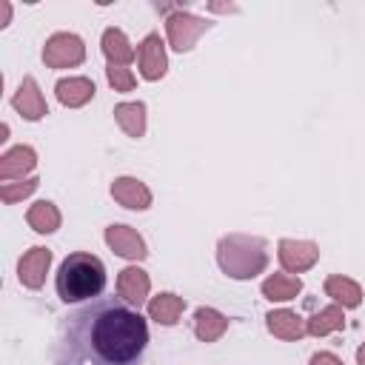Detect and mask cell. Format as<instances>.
Here are the masks:
<instances>
[{
  "instance_id": "1",
  "label": "cell",
  "mask_w": 365,
  "mask_h": 365,
  "mask_svg": "<svg viewBox=\"0 0 365 365\" xmlns=\"http://www.w3.org/2000/svg\"><path fill=\"white\" fill-rule=\"evenodd\" d=\"M145 345L140 311L120 297H97L60 322L54 365H137Z\"/></svg>"
},
{
  "instance_id": "2",
  "label": "cell",
  "mask_w": 365,
  "mask_h": 365,
  "mask_svg": "<svg viewBox=\"0 0 365 365\" xmlns=\"http://www.w3.org/2000/svg\"><path fill=\"white\" fill-rule=\"evenodd\" d=\"M54 285L63 302L94 299L106 288V265L100 257L88 251H74L60 262Z\"/></svg>"
},
{
  "instance_id": "3",
  "label": "cell",
  "mask_w": 365,
  "mask_h": 365,
  "mask_svg": "<svg viewBox=\"0 0 365 365\" xmlns=\"http://www.w3.org/2000/svg\"><path fill=\"white\" fill-rule=\"evenodd\" d=\"M217 262L231 279H254L268 265V245L262 237L225 234L217 242Z\"/></svg>"
},
{
  "instance_id": "4",
  "label": "cell",
  "mask_w": 365,
  "mask_h": 365,
  "mask_svg": "<svg viewBox=\"0 0 365 365\" xmlns=\"http://www.w3.org/2000/svg\"><path fill=\"white\" fill-rule=\"evenodd\" d=\"M208 29H211V20L197 17V14H191V11H182V9H177V11H171V14L165 17L168 43H171V48L180 51V54H182V51H191L194 43L200 40V34L208 31Z\"/></svg>"
},
{
  "instance_id": "5",
  "label": "cell",
  "mask_w": 365,
  "mask_h": 365,
  "mask_svg": "<svg viewBox=\"0 0 365 365\" xmlns=\"http://www.w3.org/2000/svg\"><path fill=\"white\" fill-rule=\"evenodd\" d=\"M86 60V46L71 31H57L43 46V63L48 68H71Z\"/></svg>"
},
{
  "instance_id": "6",
  "label": "cell",
  "mask_w": 365,
  "mask_h": 365,
  "mask_svg": "<svg viewBox=\"0 0 365 365\" xmlns=\"http://www.w3.org/2000/svg\"><path fill=\"white\" fill-rule=\"evenodd\" d=\"M277 257H279V265L288 271V274H302L308 268L317 265L319 259V245L311 242V240H279L277 242Z\"/></svg>"
},
{
  "instance_id": "7",
  "label": "cell",
  "mask_w": 365,
  "mask_h": 365,
  "mask_svg": "<svg viewBox=\"0 0 365 365\" xmlns=\"http://www.w3.org/2000/svg\"><path fill=\"white\" fill-rule=\"evenodd\" d=\"M137 66H140V77L154 83L160 77H165L168 71V57H165V43L160 40V34H145L140 48H137Z\"/></svg>"
},
{
  "instance_id": "8",
  "label": "cell",
  "mask_w": 365,
  "mask_h": 365,
  "mask_svg": "<svg viewBox=\"0 0 365 365\" xmlns=\"http://www.w3.org/2000/svg\"><path fill=\"white\" fill-rule=\"evenodd\" d=\"M106 245H108L114 254H120V257H125V259H134V262L148 257L145 240L137 234V228L123 225V222H114V225L106 228Z\"/></svg>"
},
{
  "instance_id": "9",
  "label": "cell",
  "mask_w": 365,
  "mask_h": 365,
  "mask_svg": "<svg viewBox=\"0 0 365 365\" xmlns=\"http://www.w3.org/2000/svg\"><path fill=\"white\" fill-rule=\"evenodd\" d=\"M11 106L17 108V114L23 117V120H43L46 114H48V106H46V97H43V91H40V86H37V80L31 77V74H26L23 77V83L17 86V91H14V97H11Z\"/></svg>"
},
{
  "instance_id": "10",
  "label": "cell",
  "mask_w": 365,
  "mask_h": 365,
  "mask_svg": "<svg viewBox=\"0 0 365 365\" xmlns=\"http://www.w3.org/2000/svg\"><path fill=\"white\" fill-rule=\"evenodd\" d=\"M48 265H51V251H48V248H43V245L29 248V251L20 257V262H17V279H20V285L37 291V288L46 282Z\"/></svg>"
},
{
  "instance_id": "11",
  "label": "cell",
  "mask_w": 365,
  "mask_h": 365,
  "mask_svg": "<svg viewBox=\"0 0 365 365\" xmlns=\"http://www.w3.org/2000/svg\"><path fill=\"white\" fill-rule=\"evenodd\" d=\"M148 291H151V279H148V274L143 268L128 265V268L120 271V277H117V297L125 299L131 308L140 311V305L148 302Z\"/></svg>"
},
{
  "instance_id": "12",
  "label": "cell",
  "mask_w": 365,
  "mask_h": 365,
  "mask_svg": "<svg viewBox=\"0 0 365 365\" xmlns=\"http://www.w3.org/2000/svg\"><path fill=\"white\" fill-rule=\"evenodd\" d=\"M37 165V151L31 145H14L0 157V180L11 182V180H26V174H31Z\"/></svg>"
},
{
  "instance_id": "13",
  "label": "cell",
  "mask_w": 365,
  "mask_h": 365,
  "mask_svg": "<svg viewBox=\"0 0 365 365\" xmlns=\"http://www.w3.org/2000/svg\"><path fill=\"white\" fill-rule=\"evenodd\" d=\"M111 197L123 208H131V211H145L151 205V191L137 177H117L111 182Z\"/></svg>"
},
{
  "instance_id": "14",
  "label": "cell",
  "mask_w": 365,
  "mask_h": 365,
  "mask_svg": "<svg viewBox=\"0 0 365 365\" xmlns=\"http://www.w3.org/2000/svg\"><path fill=\"white\" fill-rule=\"evenodd\" d=\"M265 325L268 331L277 336V339H285V342H297L305 336V319L288 308H274L265 314Z\"/></svg>"
},
{
  "instance_id": "15",
  "label": "cell",
  "mask_w": 365,
  "mask_h": 365,
  "mask_svg": "<svg viewBox=\"0 0 365 365\" xmlns=\"http://www.w3.org/2000/svg\"><path fill=\"white\" fill-rule=\"evenodd\" d=\"M94 80H88V77H63V80H57V86H54V94H57V100L66 106V108H80V106H86L91 97H94Z\"/></svg>"
},
{
  "instance_id": "16",
  "label": "cell",
  "mask_w": 365,
  "mask_h": 365,
  "mask_svg": "<svg viewBox=\"0 0 365 365\" xmlns=\"http://www.w3.org/2000/svg\"><path fill=\"white\" fill-rule=\"evenodd\" d=\"M182 311H185V299L171 294V291H163V294L148 299V317L160 325H177Z\"/></svg>"
},
{
  "instance_id": "17",
  "label": "cell",
  "mask_w": 365,
  "mask_h": 365,
  "mask_svg": "<svg viewBox=\"0 0 365 365\" xmlns=\"http://www.w3.org/2000/svg\"><path fill=\"white\" fill-rule=\"evenodd\" d=\"M228 331V317H222L217 308H197L194 311V334L200 342H217Z\"/></svg>"
},
{
  "instance_id": "18",
  "label": "cell",
  "mask_w": 365,
  "mask_h": 365,
  "mask_svg": "<svg viewBox=\"0 0 365 365\" xmlns=\"http://www.w3.org/2000/svg\"><path fill=\"white\" fill-rule=\"evenodd\" d=\"M100 48H103L108 66H128V63L134 60V48H131V43H128L125 31H120V29H114V26L103 31Z\"/></svg>"
},
{
  "instance_id": "19",
  "label": "cell",
  "mask_w": 365,
  "mask_h": 365,
  "mask_svg": "<svg viewBox=\"0 0 365 365\" xmlns=\"http://www.w3.org/2000/svg\"><path fill=\"white\" fill-rule=\"evenodd\" d=\"M114 120L117 125L128 134V137H143L145 134V103L134 100V103H117L114 106Z\"/></svg>"
},
{
  "instance_id": "20",
  "label": "cell",
  "mask_w": 365,
  "mask_h": 365,
  "mask_svg": "<svg viewBox=\"0 0 365 365\" xmlns=\"http://www.w3.org/2000/svg\"><path fill=\"white\" fill-rule=\"evenodd\" d=\"M302 291V279L294 274H271L262 279V297L271 302H288Z\"/></svg>"
},
{
  "instance_id": "21",
  "label": "cell",
  "mask_w": 365,
  "mask_h": 365,
  "mask_svg": "<svg viewBox=\"0 0 365 365\" xmlns=\"http://www.w3.org/2000/svg\"><path fill=\"white\" fill-rule=\"evenodd\" d=\"M325 294L342 308H356L362 302V288L351 277H342V274H331L325 279Z\"/></svg>"
},
{
  "instance_id": "22",
  "label": "cell",
  "mask_w": 365,
  "mask_h": 365,
  "mask_svg": "<svg viewBox=\"0 0 365 365\" xmlns=\"http://www.w3.org/2000/svg\"><path fill=\"white\" fill-rule=\"evenodd\" d=\"M339 328H345V314H342V305H336V302L319 308L311 319H305V334H311V336H325Z\"/></svg>"
},
{
  "instance_id": "23",
  "label": "cell",
  "mask_w": 365,
  "mask_h": 365,
  "mask_svg": "<svg viewBox=\"0 0 365 365\" xmlns=\"http://www.w3.org/2000/svg\"><path fill=\"white\" fill-rule=\"evenodd\" d=\"M26 222H29L37 234H51V231L60 228V211H57L54 202L40 200V202H34V205L26 211Z\"/></svg>"
},
{
  "instance_id": "24",
  "label": "cell",
  "mask_w": 365,
  "mask_h": 365,
  "mask_svg": "<svg viewBox=\"0 0 365 365\" xmlns=\"http://www.w3.org/2000/svg\"><path fill=\"white\" fill-rule=\"evenodd\" d=\"M37 185H40V180L37 177H26V180H11V182H0V197H3V202H17V200H26L29 194H34L37 191Z\"/></svg>"
},
{
  "instance_id": "25",
  "label": "cell",
  "mask_w": 365,
  "mask_h": 365,
  "mask_svg": "<svg viewBox=\"0 0 365 365\" xmlns=\"http://www.w3.org/2000/svg\"><path fill=\"white\" fill-rule=\"evenodd\" d=\"M106 77L114 91H131L137 86V77L131 74L128 66H106Z\"/></svg>"
},
{
  "instance_id": "26",
  "label": "cell",
  "mask_w": 365,
  "mask_h": 365,
  "mask_svg": "<svg viewBox=\"0 0 365 365\" xmlns=\"http://www.w3.org/2000/svg\"><path fill=\"white\" fill-rule=\"evenodd\" d=\"M308 365H342V359L336 354H331V351H319V354H314L308 359Z\"/></svg>"
},
{
  "instance_id": "27",
  "label": "cell",
  "mask_w": 365,
  "mask_h": 365,
  "mask_svg": "<svg viewBox=\"0 0 365 365\" xmlns=\"http://www.w3.org/2000/svg\"><path fill=\"white\" fill-rule=\"evenodd\" d=\"M356 365H365V342L356 348Z\"/></svg>"
}]
</instances>
